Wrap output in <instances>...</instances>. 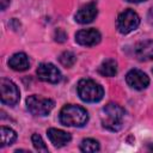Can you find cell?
Returning <instances> with one entry per match:
<instances>
[{
    "instance_id": "obj_1",
    "label": "cell",
    "mask_w": 153,
    "mask_h": 153,
    "mask_svg": "<svg viewBox=\"0 0 153 153\" xmlns=\"http://www.w3.org/2000/svg\"><path fill=\"white\" fill-rule=\"evenodd\" d=\"M124 118V110L118 104L109 103L102 109L100 121L105 129L117 131L122 128Z\"/></svg>"
},
{
    "instance_id": "obj_2",
    "label": "cell",
    "mask_w": 153,
    "mask_h": 153,
    "mask_svg": "<svg viewBox=\"0 0 153 153\" xmlns=\"http://www.w3.org/2000/svg\"><path fill=\"white\" fill-rule=\"evenodd\" d=\"M88 121L87 111L79 106L68 104L65 105L60 111V122L67 127H82Z\"/></svg>"
},
{
    "instance_id": "obj_3",
    "label": "cell",
    "mask_w": 153,
    "mask_h": 153,
    "mask_svg": "<svg viewBox=\"0 0 153 153\" xmlns=\"http://www.w3.org/2000/svg\"><path fill=\"white\" fill-rule=\"evenodd\" d=\"M78 96L86 103L99 102L104 96L103 87L92 79H81L76 86Z\"/></svg>"
},
{
    "instance_id": "obj_4",
    "label": "cell",
    "mask_w": 153,
    "mask_h": 153,
    "mask_svg": "<svg viewBox=\"0 0 153 153\" xmlns=\"http://www.w3.org/2000/svg\"><path fill=\"white\" fill-rule=\"evenodd\" d=\"M55 103L53 99L43 98L36 94L29 96L26 99L27 110L35 116H47L54 108Z\"/></svg>"
},
{
    "instance_id": "obj_5",
    "label": "cell",
    "mask_w": 153,
    "mask_h": 153,
    "mask_svg": "<svg viewBox=\"0 0 153 153\" xmlns=\"http://www.w3.org/2000/svg\"><path fill=\"white\" fill-rule=\"evenodd\" d=\"M140 24V17L133 10H124L116 20V27L121 33H129L134 31Z\"/></svg>"
},
{
    "instance_id": "obj_6",
    "label": "cell",
    "mask_w": 153,
    "mask_h": 153,
    "mask_svg": "<svg viewBox=\"0 0 153 153\" xmlns=\"http://www.w3.org/2000/svg\"><path fill=\"white\" fill-rule=\"evenodd\" d=\"M0 92H1V102L8 106H14L20 98V92L17 85L10 79L2 78L0 80Z\"/></svg>"
},
{
    "instance_id": "obj_7",
    "label": "cell",
    "mask_w": 153,
    "mask_h": 153,
    "mask_svg": "<svg viewBox=\"0 0 153 153\" xmlns=\"http://www.w3.org/2000/svg\"><path fill=\"white\" fill-rule=\"evenodd\" d=\"M37 76L45 82H50V84H57L61 80V72L59 71V68L56 66H54L53 63L49 62H43L38 66L37 71Z\"/></svg>"
},
{
    "instance_id": "obj_8",
    "label": "cell",
    "mask_w": 153,
    "mask_h": 153,
    "mask_svg": "<svg viewBox=\"0 0 153 153\" xmlns=\"http://www.w3.org/2000/svg\"><path fill=\"white\" fill-rule=\"evenodd\" d=\"M100 32L97 29H85L80 30L75 33V41L80 45L85 47H92L100 42Z\"/></svg>"
},
{
    "instance_id": "obj_9",
    "label": "cell",
    "mask_w": 153,
    "mask_h": 153,
    "mask_svg": "<svg viewBox=\"0 0 153 153\" xmlns=\"http://www.w3.org/2000/svg\"><path fill=\"white\" fill-rule=\"evenodd\" d=\"M126 81L127 84L135 90H143L148 86L149 84V78L147 76L146 73H143L140 69H131L127 73L126 75Z\"/></svg>"
},
{
    "instance_id": "obj_10",
    "label": "cell",
    "mask_w": 153,
    "mask_h": 153,
    "mask_svg": "<svg viewBox=\"0 0 153 153\" xmlns=\"http://www.w3.org/2000/svg\"><path fill=\"white\" fill-rule=\"evenodd\" d=\"M98 14V8L96 2H88L79 8V11L75 13V22L79 24H88L94 20V18Z\"/></svg>"
},
{
    "instance_id": "obj_11",
    "label": "cell",
    "mask_w": 153,
    "mask_h": 153,
    "mask_svg": "<svg viewBox=\"0 0 153 153\" xmlns=\"http://www.w3.org/2000/svg\"><path fill=\"white\" fill-rule=\"evenodd\" d=\"M47 135L50 140V142L55 146V147H62L65 145H67L71 140L72 136L69 133L63 131L61 129H56V128H50L47 131Z\"/></svg>"
},
{
    "instance_id": "obj_12",
    "label": "cell",
    "mask_w": 153,
    "mask_h": 153,
    "mask_svg": "<svg viewBox=\"0 0 153 153\" xmlns=\"http://www.w3.org/2000/svg\"><path fill=\"white\" fill-rule=\"evenodd\" d=\"M134 54L140 61L153 60V41H143L135 45Z\"/></svg>"
},
{
    "instance_id": "obj_13",
    "label": "cell",
    "mask_w": 153,
    "mask_h": 153,
    "mask_svg": "<svg viewBox=\"0 0 153 153\" xmlns=\"http://www.w3.org/2000/svg\"><path fill=\"white\" fill-rule=\"evenodd\" d=\"M8 66L17 72H24L26 69H29L30 67V61L26 54L24 53H17L14 55H12L8 60Z\"/></svg>"
},
{
    "instance_id": "obj_14",
    "label": "cell",
    "mask_w": 153,
    "mask_h": 153,
    "mask_svg": "<svg viewBox=\"0 0 153 153\" xmlns=\"http://www.w3.org/2000/svg\"><path fill=\"white\" fill-rule=\"evenodd\" d=\"M98 72L103 76H115L117 74V62L114 59H106L99 66Z\"/></svg>"
},
{
    "instance_id": "obj_15",
    "label": "cell",
    "mask_w": 153,
    "mask_h": 153,
    "mask_svg": "<svg viewBox=\"0 0 153 153\" xmlns=\"http://www.w3.org/2000/svg\"><path fill=\"white\" fill-rule=\"evenodd\" d=\"M17 140V134L13 129L7 127H1V147L12 145Z\"/></svg>"
},
{
    "instance_id": "obj_16",
    "label": "cell",
    "mask_w": 153,
    "mask_h": 153,
    "mask_svg": "<svg viewBox=\"0 0 153 153\" xmlns=\"http://www.w3.org/2000/svg\"><path fill=\"white\" fill-rule=\"evenodd\" d=\"M80 149L82 152H86V153L97 152V151H99V143L94 139H85L80 143Z\"/></svg>"
},
{
    "instance_id": "obj_17",
    "label": "cell",
    "mask_w": 153,
    "mask_h": 153,
    "mask_svg": "<svg viewBox=\"0 0 153 153\" xmlns=\"http://www.w3.org/2000/svg\"><path fill=\"white\" fill-rule=\"evenodd\" d=\"M59 61H60V63H61L62 66H65V67H72V66L75 63L76 57H75V55H74L72 51H63V53L60 55Z\"/></svg>"
},
{
    "instance_id": "obj_18",
    "label": "cell",
    "mask_w": 153,
    "mask_h": 153,
    "mask_svg": "<svg viewBox=\"0 0 153 153\" xmlns=\"http://www.w3.org/2000/svg\"><path fill=\"white\" fill-rule=\"evenodd\" d=\"M31 141H32V145H33L36 151H38V152H48V147L45 146V143H44L43 139L41 137V135L33 134L31 136Z\"/></svg>"
},
{
    "instance_id": "obj_19",
    "label": "cell",
    "mask_w": 153,
    "mask_h": 153,
    "mask_svg": "<svg viewBox=\"0 0 153 153\" xmlns=\"http://www.w3.org/2000/svg\"><path fill=\"white\" fill-rule=\"evenodd\" d=\"M66 38H67V36H66V33H65L63 30L57 29V30L55 31V41H56V42H60V43H61V42H65Z\"/></svg>"
},
{
    "instance_id": "obj_20",
    "label": "cell",
    "mask_w": 153,
    "mask_h": 153,
    "mask_svg": "<svg viewBox=\"0 0 153 153\" xmlns=\"http://www.w3.org/2000/svg\"><path fill=\"white\" fill-rule=\"evenodd\" d=\"M11 4V0H0V7H1V11H5L7 8V6H10Z\"/></svg>"
},
{
    "instance_id": "obj_21",
    "label": "cell",
    "mask_w": 153,
    "mask_h": 153,
    "mask_svg": "<svg viewBox=\"0 0 153 153\" xmlns=\"http://www.w3.org/2000/svg\"><path fill=\"white\" fill-rule=\"evenodd\" d=\"M128 1H129V2H135V4H136V2H142V1H146V0H128Z\"/></svg>"
},
{
    "instance_id": "obj_22",
    "label": "cell",
    "mask_w": 153,
    "mask_h": 153,
    "mask_svg": "<svg viewBox=\"0 0 153 153\" xmlns=\"http://www.w3.org/2000/svg\"><path fill=\"white\" fill-rule=\"evenodd\" d=\"M152 72H153V69H152Z\"/></svg>"
}]
</instances>
